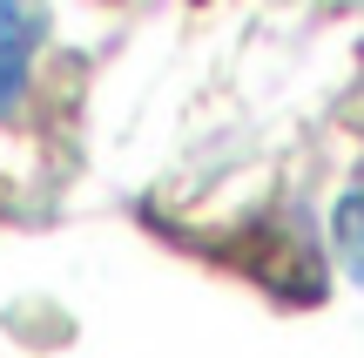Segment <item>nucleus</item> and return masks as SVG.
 <instances>
[{
    "instance_id": "obj_1",
    "label": "nucleus",
    "mask_w": 364,
    "mask_h": 358,
    "mask_svg": "<svg viewBox=\"0 0 364 358\" xmlns=\"http://www.w3.org/2000/svg\"><path fill=\"white\" fill-rule=\"evenodd\" d=\"M41 54V7L34 0H0V122L27 102V75Z\"/></svg>"
},
{
    "instance_id": "obj_2",
    "label": "nucleus",
    "mask_w": 364,
    "mask_h": 358,
    "mask_svg": "<svg viewBox=\"0 0 364 358\" xmlns=\"http://www.w3.org/2000/svg\"><path fill=\"white\" fill-rule=\"evenodd\" d=\"M331 243H338V264L351 270V284L364 291V189L338 203V216H331Z\"/></svg>"
}]
</instances>
